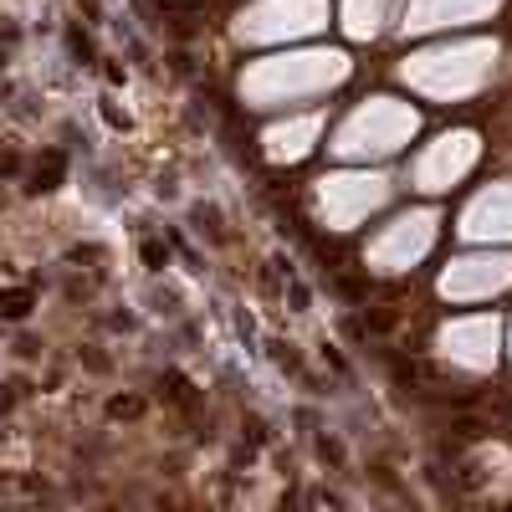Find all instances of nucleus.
<instances>
[{"label": "nucleus", "instance_id": "6", "mask_svg": "<svg viewBox=\"0 0 512 512\" xmlns=\"http://www.w3.org/2000/svg\"><path fill=\"white\" fill-rule=\"evenodd\" d=\"M436 210H410V216H400L395 226H384L369 246V267L374 272H405L415 267L425 251L436 246Z\"/></svg>", "mask_w": 512, "mask_h": 512}, {"label": "nucleus", "instance_id": "5", "mask_svg": "<svg viewBox=\"0 0 512 512\" xmlns=\"http://www.w3.org/2000/svg\"><path fill=\"white\" fill-rule=\"evenodd\" d=\"M328 26V0H262L236 26L241 41H292Z\"/></svg>", "mask_w": 512, "mask_h": 512}, {"label": "nucleus", "instance_id": "12", "mask_svg": "<svg viewBox=\"0 0 512 512\" xmlns=\"http://www.w3.org/2000/svg\"><path fill=\"white\" fill-rule=\"evenodd\" d=\"M318 134H323V118L318 113H303V118H287V123H277V128H267V159H277V164H297L313 144H318Z\"/></svg>", "mask_w": 512, "mask_h": 512}, {"label": "nucleus", "instance_id": "7", "mask_svg": "<svg viewBox=\"0 0 512 512\" xmlns=\"http://www.w3.org/2000/svg\"><path fill=\"white\" fill-rule=\"evenodd\" d=\"M512 287V256L507 251H482V256H461L441 272V297L451 303H482Z\"/></svg>", "mask_w": 512, "mask_h": 512}, {"label": "nucleus", "instance_id": "1", "mask_svg": "<svg viewBox=\"0 0 512 512\" xmlns=\"http://www.w3.org/2000/svg\"><path fill=\"white\" fill-rule=\"evenodd\" d=\"M349 77V57L344 52H287V57H267L241 77V93L251 108H277V103H297V98H318L328 88Z\"/></svg>", "mask_w": 512, "mask_h": 512}, {"label": "nucleus", "instance_id": "2", "mask_svg": "<svg viewBox=\"0 0 512 512\" xmlns=\"http://www.w3.org/2000/svg\"><path fill=\"white\" fill-rule=\"evenodd\" d=\"M497 67V41H446V47H431L400 67V77L415 93L436 98V103H456L487 88V77Z\"/></svg>", "mask_w": 512, "mask_h": 512}, {"label": "nucleus", "instance_id": "9", "mask_svg": "<svg viewBox=\"0 0 512 512\" xmlns=\"http://www.w3.org/2000/svg\"><path fill=\"white\" fill-rule=\"evenodd\" d=\"M497 344H502V328L497 318L477 313V318H456L441 328V354L461 369H492L497 364Z\"/></svg>", "mask_w": 512, "mask_h": 512}, {"label": "nucleus", "instance_id": "11", "mask_svg": "<svg viewBox=\"0 0 512 512\" xmlns=\"http://www.w3.org/2000/svg\"><path fill=\"white\" fill-rule=\"evenodd\" d=\"M502 0H410L405 6V31H436V26H466L482 21Z\"/></svg>", "mask_w": 512, "mask_h": 512}, {"label": "nucleus", "instance_id": "10", "mask_svg": "<svg viewBox=\"0 0 512 512\" xmlns=\"http://www.w3.org/2000/svg\"><path fill=\"white\" fill-rule=\"evenodd\" d=\"M461 236L466 241H512V185H492L466 205Z\"/></svg>", "mask_w": 512, "mask_h": 512}, {"label": "nucleus", "instance_id": "4", "mask_svg": "<svg viewBox=\"0 0 512 512\" xmlns=\"http://www.w3.org/2000/svg\"><path fill=\"white\" fill-rule=\"evenodd\" d=\"M384 200H390V180L369 175V169H359V175H323L318 180V216L333 231H354L369 210H379Z\"/></svg>", "mask_w": 512, "mask_h": 512}, {"label": "nucleus", "instance_id": "13", "mask_svg": "<svg viewBox=\"0 0 512 512\" xmlns=\"http://www.w3.org/2000/svg\"><path fill=\"white\" fill-rule=\"evenodd\" d=\"M384 16H390V0H344V31L354 41H369L384 26Z\"/></svg>", "mask_w": 512, "mask_h": 512}, {"label": "nucleus", "instance_id": "3", "mask_svg": "<svg viewBox=\"0 0 512 512\" xmlns=\"http://www.w3.org/2000/svg\"><path fill=\"white\" fill-rule=\"evenodd\" d=\"M415 128H420L415 108H405L395 98H369L333 134V154H344V159H384V154H395L400 144H410Z\"/></svg>", "mask_w": 512, "mask_h": 512}, {"label": "nucleus", "instance_id": "8", "mask_svg": "<svg viewBox=\"0 0 512 512\" xmlns=\"http://www.w3.org/2000/svg\"><path fill=\"white\" fill-rule=\"evenodd\" d=\"M477 154H482V139H477V134H466V128H456V134H441L431 149L415 159V185H420V190H451L466 169L477 164Z\"/></svg>", "mask_w": 512, "mask_h": 512}]
</instances>
